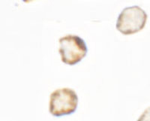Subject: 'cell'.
<instances>
[{"instance_id":"obj_1","label":"cell","mask_w":150,"mask_h":121,"mask_svg":"<svg viewBox=\"0 0 150 121\" xmlns=\"http://www.w3.org/2000/svg\"><path fill=\"white\" fill-rule=\"evenodd\" d=\"M77 105L78 96L73 89H58L50 94L49 112L56 117L71 115L77 111Z\"/></svg>"},{"instance_id":"obj_2","label":"cell","mask_w":150,"mask_h":121,"mask_svg":"<svg viewBox=\"0 0 150 121\" xmlns=\"http://www.w3.org/2000/svg\"><path fill=\"white\" fill-rule=\"evenodd\" d=\"M147 19L146 12L137 5L126 7L118 17L116 28L125 36L135 34L145 27Z\"/></svg>"},{"instance_id":"obj_3","label":"cell","mask_w":150,"mask_h":121,"mask_svg":"<svg viewBox=\"0 0 150 121\" xmlns=\"http://www.w3.org/2000/svg\"><path fill=\"white\" fill-rule=\"evenodd\" d=\"M59 53L65 64L74 65L86 56L88 52L85 41L76 35H67L59 40Z\"/></svg>"},{"instance_id":"obj_4","label":"cell","mask_w":150,"mask_h":121,"mask_svg":"<svg viewBox=\"0 0 150 121\" xmlns=\"http://www.w3.org/2000/svg\"><path fill=\"white\" fill-rule=\"evenodd\" d=\"M137 121H150V107H147Z\"/></svg>"},{"instance_id":"obj_5","label":"cell","mask_w":150,"mask_h":121,"mask_svg":"<svg viewBox=\"0 0 150 121\" xmlns=\"http://www.w3.org/2000/svg\"><path fill=\"white\" fill-rule=\"evenodd\" d=\"M23 2H25V3H29V2H33V1H35V0H22Z\"/></svg>"}]
</instances>
